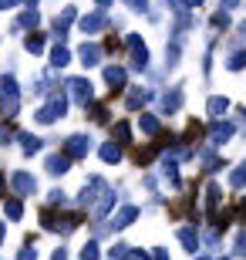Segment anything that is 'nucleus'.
<instances>
[{
	"label": "nucleus",
	"mask_w": 246,
	"mask_h": 260,
	"mask_svg": "<svg viewBox=\"0 0 246 260\" xmlns=\"http://www.w3.org/2000/svg\"><path fill=\"white\" fill-rule=\"evenodd\" d=\"M128 4H132L135 10H145V7H149V0H128Z\"/></svg>",
	"instance_id": "38"
},
{
	"label": "nucleus",
	"mask_w": 246,
	"mask_h": 260,
	"mask_svg": "<svg viewBox=\"0 0 246 260\" xmlns=\"http://www.w3.org/2000/svg\"><path fill=\"white\" fill-rule=\"evenodd\" d=\"M27 4H30V7H34V4H38V0H27Z\"/></svg>",
	"instance_id": "46"
},
{
	"label": "nucleus",
	"mask_w": 246,
	"mask_h": 260,
	"mask_svg": "<svg viewBox=\"0 0 246 260\" xmlns=\"http://www.w3.org/2000/svg\"><path fill=\"white\" fill-rule=\"evenodd\" d=\"M67 169H71V159H67V155H61V152L48 155V173L51 176H64Z\"/></svg>",
	"instance_id": "10"
},
{
	"label": "nucleus",
	"mask_w": 246,
	"mask_h": 260,
	"mask_svg": "<svg viewBox=\"0 0 246 260\" xmlns=\"http://www.w3.org/2000/svg\"><path fill=\"white\" fill-rule=\"evenodd\" d=\"M10 186H14V193H17V196H30L34 189H38V179H34L30 173H14V176H10Z\"/></svg>",
	"instance_id": "5"
},
{
	"label": "nucleus",
	"mask_w": 246,
	"mask_h": 260,
	"mask_svg": "<svg viewBox=\"0 0 246 260\" xmlns=\"http://www.w3.org/2000/svg\"><path fill=\"white\" fill-rule=\"evenodd\" d=\"M199 260H209V257H199Z\"/></svg>",
	"instance_id": "47"
},
{
	"label": "nucleus",
	"mask_w": 246,
	"mask_h": 260,
	"mask_svg": "<svg viewBox=\"0 0 246 260\" xmlns=\"http://www.w3.org/2000/svg\"><path fill=\"white\" fill-rule=\"evenodd\" d=\"M101 159H104V162H118V159H122V145L104 142V145H101Z\"/></svg>",
	"instance_id": "17"
},
{
	"label": "nucleus",
	"mask_w": 246,
	"mask_h": 260,
	"mask_svg": "<svg viewBox=\"0 0 246 260\" xmlns=\"http://www.w3.org/2000/svg\"><path fill=\"white\" fill-rule=\"evenodd\" d=\"M138 220V206H122L118 216H115V230H125V226H132Z\"/></svg>",
	"instance_id": "12"
},
{
	"label": "nucleus",
	"mask_w": 246,
	"mask_h": 260,
	"mask_svg": "<svg viewBox=\"0 0 246 260\" xmlns=\"http://www.w3.org/2000/svg\"><path fill=\"white\" fill-rule=\"evenodd\" d=\"M236 253H243V257H246V230L236 233Z\"/></svg>",
	"instance_id": "32"
},
{
	"label": "nucleus",
	"mask_w": 246,
	"mask_h": 260,
	"mask_svg": "<svg viewBox=\"0 0 246 260\" xmlns=\"http://www.w3.org/2000/svg\"><path fill=\"white\" fill-rule=\"evenodd\" d=\"M115 135H118L122 142H128V139H132V132H128V125H125V122H118V125H115Z\"/></svg>",
	"instance_id": "31"
},
{
	"label": "nucleus",
	"mask_w": 246,
	"mask_h": 260,
	"mask_svg": "<svg viewBox=\"0 0 246 260\" xmlns=\"http://www.w3.org/2000/svg\"><path fill=\"white\" fill-rule=\"evenodd\" d=\"M226 68H229V71H243V68H246V51H236V54L226 61Z\"/></svg>",
	"instance_id": "26"
},
{
	"label": "nucleus",
	"mask_w": 246,
	"mask_h": 260,
	"mask_svg": "<svg viewBox=\"0 0 246 260\" xmlns=\"http://www.w3.org/2000/svg\"><path fill=\"white\" fill-rule=\"evenodd\" d=\"M67 61H71V51H67V48H61V44H57V48L51 51V64H54V68H64Z\"/></svg>",
	"instance_id": "19"
},
{
	"label": "nucleus",
	"mask_w": 246,
	"mask_h": 260,
	"mask_svg": "<svg viewBox=\"0 0 246 260\" xmlns=\"http://www.w3.org/2000/svg\"><path fill=\"white\" fill-rule=\"evenodd\" d=\"M112 203H115V193H108V189H101V203L95 206V213H98V216H104V213L112 210Z\"/></svg>",
	"instance_id": "24"
},
{
	"label": "nucleus",
	"mask_w": 246,
	"mask_h": 260,
	"mask_svg": "<svg viewBox=\"0 0 246 260\" xmlns=\"http://www.w3.org/2000/svg\"><path fill=\"white\" fill-rule=\"evenodd\" d=\"M233 122H219V118H213V125H209V142L213 145H223V142H229L233 139Z\"/></svg>",
	"instance_id": "4"
},
{
	"label": "nucleus",
	"mask_w": 246,
	"mask_h": 260,
	"mask_svg": "<svg viewBox=\"0 0 246 260\" xmlns=\"http://www.w3.org/2000/svg\"><path fill=\"white\" fill-rule=\"evenodd\" d=\"M125 257H128V247H122V243L112 247V260H125Z\"/></svg>",
	"instance_id": "33"
},
{
	"label": "nucleus",
	"mask_w": 246,
	"mask_h": 260,
	"mask_svg": "<svg viewBox=\"0 0 246 260\" xmlns=\"http://www.w3.org/2000/svg\"><path fill=\"white\" fill-rule=\"evenodd\" d=\"M0 108H4V115L14 118L17 115V108H20V88L14 78H0Z\"/></svg>",
	"instance_id": "1"
},
{
	"label": "nucleus",
	"mask_w": 246,
	"mask_h": 260,
	"mask_svg": "<svg viewBox=\"0 0 246 260\" xmlns=\"http://www.w3.org/2000/svg\"><path fill=\"white\" fill-rule=\"evenodd\" d=\"M165 58H169V64H179V41L172 48H165Z\"/></svg>",
	"instance_id": "30"
},
{
	"label": "nucleus",
	"mask_w": 246,
	"mask_h": 260,
	"mask_svg": "<svg viewBox=\"0 0 246 260\" xmlns=\"http://www.w3.org/2000/svg\"><path fill=\"white\" fill-rule=\"evenodd\" d=\"M0 142H10V128L7 125H0Z\"/></svg>",
	"instance_id": "39"
},
{
	"label": "nucleus",
	"mask_w": 246,
	"mask_h": 260,
	"mask_svg": "<svg viewBox=\"0 0 246 260\" xmlns=\"http://www.w3.org/2000/svg\"><path fill=\"white\" fill-rule=\"evenodd\" d=\"M78 24H81V30H85V34H98V30L108 27V17L98 10V14H88V17H81Z\"/></svg>",
	"instance_id": "7"
},
{
	"label": "nucleus",
	"mask_w": 246,
	"mask_h": 260,
	"mask_svg": "<svg viewBox=\"0 0 246 260\" xmlns=\"http://www.w3.org/2000/svg\"><path fill=\"white\" fill-rule=\"evenodd\" d=\"M4 237H7V226H4V223H0V243H4Z\"/></svg>",
	"instance_id": "42"
},
{
	"label": "nucleus",
	"mask_w": 246,
	"mask_h": 260,
	"mask_svg": "<svg viewBox=\"0 0 246 260\" xmlns=\"http://www.w3.org/2000/svg\"><path fill=\"white\" fill-rule=\"evenodd\" d=\"M169 10L179 17V14H186V10H189V4H186V0H169Z\"/></svg>",
	"instance_id": "29"
},
{
	"label": "nucleus",
	"mask_w": 246,
	"mask_h": 260,
	"mask_svg": "<svg viewBox=\"0 0 246 260\" xmlns=\"http://www.w3.org/2000/svg\"><path fill=\"white\" fill-rule=\"evenodd\" d=\"M179 108H182V91H179V88H172V91L162 95V112H165V115L179 112Z\"/></svg>",
	"instance_id": "11"
},
{
	"label": "nucleus",
	"mask_w": 246,
	"mask_h": 260,
	"mask_svg": "<svg viewBox=\"0 0 246 260\" xmlns=\"http://www.w3.org/2000/svg\"><path fill=\"white\" fill-rule=\"evenodd\" d=\"M243 206H246V200H243Z\"/></svg>",
	"instance_id": "48"
},
{
	"label": "nucleus",
	"mask_w": 246,
	"mask_h": 260,
	"mask_svg": "<svg viewBox=\"0 0 246 260\" xmlns=\"http://www.w3.org/2000/svg\"><path fill=\"white\" fill-rule=\"evenodd\" d=\"M20 149H24L27 155H34L41 149V139H38V135H30V132H24V135H20Z\"/></svg>",
	"instance_id": "18"
},
{
	"label": "nucleus",
	"mask_w": 246,
	"mask_h": 260,
	"mask_svg": "<svg viewBox=\"0 0 246 260\" xmlns=\"http://www.w3.org/2000/svg\"><path fill=\"white\" fill-rule=\"evenodd\" d=\"M81 260H101V253H98V243H85V247H81Z\"/></svg>",
	"instance_id": "28"
},
{
	"label": "nucleus",
	"mask_w": 246,
	"mask_h": 260,
	"mask_svg": "<svg viewBox=\"0 0 246 260\" xmlns=\"http://www.w3.org/2000/svg\"><path fill=\"white\" fill-rule=\"evenodd\" d=\"M209 115H213V118H223V112H226V108H229V98H219V95H213V98H209Z\"/></svg>",
	"instance_id": "15"
},
{
	"label": "nucleus",
	"mask_w": 246,
	"mask_h": 260,
	"mask_svg": "<svg viewBox=\"0 0 246 260\" xmlns=\"http://www.w3.org/2000/svg\"><path fill=\"white\" fill-rule=\"evenodd\" d=\"M51 260H67V250H64V247H61V250H54V257H51Z\"/></svg>",
	"instance_id": "40"
},
{
	"label": "nucleus",
	"mask_w": 246,
	"mask_h": 260,
	"mask_svg": "<svg viewBox=\"0 0 246 260\" xmlns=\"http://www.w3.org/2000/svg\"><path fill=\"white\" fill-rule=\"evenodd\" d=\"M145 102H152V91H145V88H135L132 95H128V102H125V105H128V108L135 112V108H142Z\"/></svg>",
	"instance_id": "14"
},
{
	"label": "nucleus",
	"mask_w": 246,
	"mask_h": 260,
	"mask_svg": "<svg viewBox=\"0 0 246 260\" xmlns=\"http://www.w3.org/2000/svg\"><path fill=\"white\" fill-rule=\"evenodd\" d=\"M78 58H81V64L85 68H95V64H101V48L98 44H81V51H78Z\"/></svg>",
	"instance_id": "8"
},
{
	"label": "nucleus",
	"mask_w": 246,
	"mask_h": 260,
	"mask_svg": "<svg viewBox=\"0 0 246 260\" xmlns=\"http://www.w3.org/2000/svg\"><path fill=\"white\" fill-rule=\"evenodd\" d=\"M206 206H209V210H216V206H219V186L216 183H209V189H206Z\"/></svg>",
	"instance_id": "27"
},
{
	"label": "nucleus",
	"mask_w": 246,
	"mask_h": 260,
	"mask_svg": "<svg viewBox=\"0 0 246 260\" xmlns=\"http://www.w3.org/2000/svg\"><path fill=\"white\" fill-rule=\"evenodd\" d=\"M213 24H216V27H226V24H229L226 10H219V14H213Z\"/></svg>",
	"instance_id": "34"
},
{
	"label": "nucleus",
	"mask_w": 246,
	"mask_h": 260,
	"mask_svg": "<svg viewBox=\"0 0 246 260\" xmlns=\"http://www.w3.org/2000/svg\"><path fill=\"white\" fill-rule=\"evenodd\" d=\"M88 152H91V139H88V135H71V139L64 142L67 159H85Z\"/></svg>",
	"instance_id": "3"
},
{
	"label": "nucleus",
	"mask_w": 246,
	"mask_h": 260,
	"mask_svg": "<svg viewBox=\"0 0 246 260\" xmlns=\"http://www.w3.org/2000/svg\"><path fill=\"white\" fill-rule=\"evenodd\" d=\"M24 48H27L30 54H41V51H44V38H41V34H27V38H24Z\"/></svg>",
	"instance_id": "22"
},
{
	"label": "nucleus",
	"mask_w": 246,
	"mask_h": 260,
	"mask_svg": "<svg viewBox=\"0 0 246 260\" xmlns=\"http://www.w3.org/2000/svg\"><path fill=\"white\" fill-rule=\"evenodd\" d=\"M179 240H182V247H186V250H192V253L199 250V237H196V230H179Z\"/></svg>",
	"instance_id": "20"
},
{
	"label": "nucleus",
	"mask_w": 246,
	"mask_h": 260,
	"mask_svg": "<svg viewBox=\"0 0 246 260\" xmlns=\"http://www.w3.org/2000/svg\"><path fill=\"white\" fill-rule=\"evenodd\" d=\"M104 81L112 88H125V81H128V75H125V68L112 64V68H104Z\"/></svg>",
	"instance_id": "13"
},
{
	"label": "nucleus",
	"mask_w": 246,
	"mask_h": 260,
	"mask_svg": "<svg viewBox=\"0 0 246 260\" xmlns=\"http://www.w3.org/2000/svg\"><path fill=\"white\" fill-rule=\"evenodd\" d=\"M38 20H41V14L30 7V10H24V14H20V20H17V27H14V30H20V27H38Z\"/></svg>",
	"instance_id": "16"
},
{
	"label": "nucleus",
	"mask_w": 246,
	"mask_h": 260,
	"mask_svg": "<svg viewBox=\"0 0 246 260\" xmlns=\"http://www.w3.org/2000/svg\"><path fill=\"white\" fill-rule=\"evenodd\" d=\"M186 4H189V7H199V4H202V0H186Z\"/></svg>",
	"instance_id": "44"
},
{
	"label": "nucleus",
	"mask_w": 246,
	"mask_h": 260,
	"mask_svg": "<svg viewBox=\"0 0 246 260\" xmlns=\"http://www.w3.org/2000/svg\"><path fill=\"white\" fill-rule=\"evenodd\" d=\"M67 88H71V95H75V102H81V105H88L91 102V81H85V78H67Z\"/></svg>",
	"instance_id": "6"
},
{
	"label": "nucleus",
	"mask_w": 246,
	"mask_h": 260,
	"mask_svg": "<svg viewBox=\"0 0 246 260\" xmlns=\"http://www.w3.org/2000/svg\"><path fill=\"white\" fill-rule=\"evenodd\" d=\"M125 44H128V51H132V68H138V71H142V68H149V48L142 44V38H138V34H128V38H125Z\"/></svg>",
	"instance_id": "2"
},
{
	"label": "nucleus",
	"mask_w": 246,
	"mask_h": 260,
	"mask_svg": "<svg viewBox=\"0 0 246 260\" xmlns=\"http://www.w3.org/2000/svg\"><path fill=\"white\" fill-rule=\"evenodd\" d=\"M75 17H78V10H75V7H64V10H61V14L54 17V34H61V38H64L67 27L75 24Z\"/></svg>",
	"instance_id": "9"
},
{
	"label": "nucleus",
	"mask_w": 246,
	"mask_h": 260,
	"mask_svg": "<svg viewBox=\"0 0 246 260\" xmlns=\"http://www.w3.org/2000/svg\"><path fill=\"white\" fill-rule=\"evenodd\" d=\"M17 260H38V250H30V247H24V250L17 253Z\"/></svg>",
	"instance_id": "35"
},
{
	"label": "nucleus",
	"mask_w": 246,
	"mask_h": 260,
	"mask_svg": "<svg viewBox=\"0 0 246 260\" xmlns=\"http://www.w3.org/2000/svg\"><path fill=\"white\" fill-rule=\"evenodd\" d=\"M20 0H0V10H10V7H17Z\"/></svg>",
	"instance_id": "36"
},
{
	"label": "nucleus",
	"mask_w": 246,
	"mask_h": 260,
	"mask_svg": "<svg viewBox=\"0 0 246 260\" xmlns=\"http://www.w3.org/2000/svg\"><path fill=\"white\" fill-rule=\"evenodd\" d=\"M223 260H226V257H223Z\"/></svg>",
	"instance_id": "49"
},
{
	"label": "nucleus",
	"mask_w": 246,
	"mask_h": 260,
	"mask_svg": "<svg viewBox=\"0 0 246 260\" xmlns=\"http://www.w3.org/2000/svg\"><path fill=\"white\" fill-rule=\"evenodd\" d=\"M155 260H169V253H165V250H155Z\"/></svg>",
	"instance_id": "41"
},
{
	"label": "nucleus",
	"mask_w": 246,
	"mask_h": 260,
	"mask_svg": "<svg viewBox=\"0 0 246 260\" xmlns=\"http://www.w3.org/2000/svg\"><path fill=\"white\" fill-rule=\"evenodd\" d=\"M95 4H98V7H108V4H112V0H95Z\"/></svg>",
	"instance_id": "43"
},
{
	"label": "nucleus",
	"mask_w": 246,
	"mask_h": 260,
	"mask_svg": "<svg viewBox=\"0 0 246 260\" xmlns=\"http://www.w3.org/2000/svg\"><path fill=\"white\" fill-rule=\"evenodd\" d=\"M229 186H233V189H243V186H246V162L236 166V169L229 173Z\"/></svg>",
	"instance_id": "21"
},
{
	"label": "nucleus",
	"mask_w": 246,
	"mask_h": 260,
	"mask_svg": "<svg viewBox=\"0 0 246 260\" xmlns=\"http://www.w3.org/2000/svg\"><path fill=\"white\" fill-rule=\"evenodd\" d=\"M239 30H243V38H246V20H243V24H239Z\"/></svg>",
	"instance_id": "45"
},
{
	"label": "nucleus",
	"mask_w": 246,
	"mask_h": 260,
	"mask_svg": "<svg viewBox=\"0 0 246 260\" xmlns=\"http://www.w3.org/2000/svg\"><path fill=\"white\" fill-rule=\"evenodd\" d=\"M4 210H7V220H20V216H24L20 200H7V206H4Z\"/></svg>",
	"instance_id": "25"
},
{
	"label": "nucleus",
	"mask_w": 246,
	"mask_h": 260,
	"mask_svg": "<svg viewBox=\"0 0 246 260\" xmlns=\"http://www.w3.org/2000/svg\"><path fill=\"white\" fill-rule=\"evenodd\" d=\"M223 4V10H233V7H239V0H219Z\"/></svg>",
	"instance_id": "37"
},
{
	"label": "nucleus",
	"mask_w": 246,
	"mask_h": 260,
	"mask_svg": "<svg viewBox=\"0 0 246 260\" xmlns=\"http://www.w3.org/2000/svg\"><path fill=\"white\" fill-rule=\"evenodd\" d=\"M138 128H142L145 135H155V132H159V118H155V115H142V118H138Z\"/></svg>",
	"instance_id": "23"
}]
</instances>
